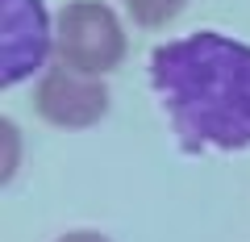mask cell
Returning <instances> with one entry per match:
<instances>
[{"label":"cell","mask_w":250,"mask_h":242,"mask_svg":"<svg viewBox=\"0 0 250 242\" xmlns=\"http://www.w3.org/2000/svg\"><path fill=\"white\" fill-rule=\"evenodd\" d=\"M59 242H108V238H100V234H92V230H75V234H67V238H59Z\"/></svg>","instance_id":"52a82bcc"},{"label":"cell","mask_w":250,"mask_h":242,"mask_svg":"<svg viewBox=\"0 0 250 242\" xmlns=\"http://www.w3.org/2000/svg\"><path fill=\"white\" fill-rule=\"evenodd\" d=\"M0 88H17L46 63L54 34L42 0H0Z\"/></svg>","instance_id":"3957f363"},{"label":"cell","mask_w":250,"mask_h":242,"mask_svg":"<svg viewBox=\"0 0 250 242\" xmlns=\"http://www.w3.org/2000/svg\"><path fill=\"white\" fill-rule=\"evenodd\" d=\"M108 109V88L100 75H83L71 67H50L38 84V113L62 130H83L100 121Z\"/></svg>","instance_id":"277c9868"},{"label":"cell","mask_w":250,"mask_h":242,"mask_svg":"<svg viewBox=\"0 0 250 242\" xmlns=\"http://www.w3.org/2000/svg\"><path fill=\"white\" fill-rule=\"evenodd\" d=\"M188 0H125V9H129V17L138 21V25L154 29V25H167L171 17H179L184 13Z\"/></svg>","instance_id":"5b68a950"},{"label":"cell","mask_w":250,"mask_h":242,"mask_svg":"<svg viewBox=\"0 0 250 242\" xmlns=\"http://www.w3.org/2000/svg\"><path fill=\"white\" fill-rule=\"evenodd\" d=\"M0 134H4V142H9V159H4V179H9L13 167H17V126H13V121H4V126H0Z\"/></svg>","instance_id":"8992f818"},{"label":"cell","mask_w":250,"mask_h":242,"mask_svg":"<svg viewBox=\"0 0 250 242\" xmlns=\"http://www.w3.org/2000/svg\"><path fill=\"white\" fill-rule=\"evenodd\" d=\"M150 88L184 151L250 146V46L200 29L154 46Z\"/></svg>","instance_id":"6da1fadb"},{"label":"cell","mask_w":250,"mask_h":242,"mask_svg":"<svg viewBox=\"0 0 250 242\" xmlns=\"http://www.w3.org/2000/svg\"><path fill=\"white\" fill-rule=\"evenodd\" d=\"M54 54H59L62 67L83 71V75L113 71L125 54L121 21L100 0H71L59 13V25H54Z\"/></svg>","instance_id":"7a4b0ae2"}]
</instances>
